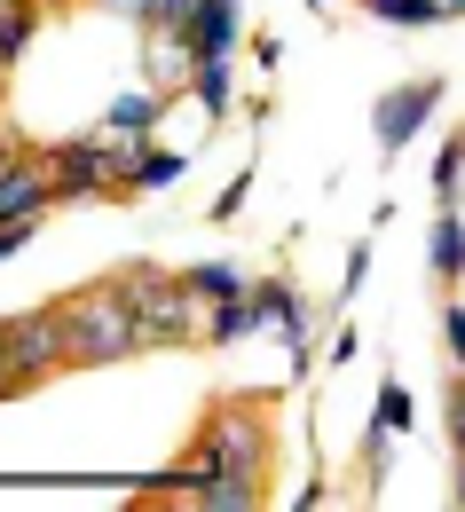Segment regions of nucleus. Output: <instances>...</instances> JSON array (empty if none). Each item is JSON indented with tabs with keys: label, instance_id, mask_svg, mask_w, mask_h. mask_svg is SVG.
Returning <instances> with one entry per match:
<instances>
[{
	"label": "nucleus",
	"instance_id": "aec40b11",
	"mask_svg": "<svg viewBox=\"0 0 465 512\" xmlns=\"http://www.w3.org/2000/svg\"><path fill=\"white\" fill-rule=\"evenodd\" d=\"M402 426H410V394L387 379V386H379V434H402Z\"/></svg>",
	"mask_w": 465,
	"mask_h": 512
},
{
	"label": "nucleus",
	"instance_id": "412c9836",
	"mask_svg": "<svg viewBox=\"0 0 465 512\" xmlns=\"http://www.w3.org/2000/svg\"><path fill=\"white\" fill-rule=\"evenodd\" d=\"M158 24L190 32V24H198V0H150V32H158Z\"/></svg>",
	"mask_w": 465,
	"mask_h": 512
},
{
	"label": "nucleus",
	"instance_id": "393cba45",
	"mask_svg": "<svg viewBox=\"0 0 465 512\" xmlns=\"http://www.w3.org/2000/svg\"><path fill=\"white\" fill-rule=\"evenodd\" d=\"M245 190H253V182H229V190L213 197V221H229V213H237V205H245Z\"/></svg>",
	"mask_w": 465,
	"mask_h": 512
},
{
	"label": "nucleus",
	"instance_id": "5701e85b",
	"mask_svg": "<svg viewBox=\"0 0 465 512\" xmlns=\"http://www.w3.org/2000/svg\"><path fill=\"white\" fill-rule=\"evenodd\" d=\"M32 229H40V221H0V260L24 253V237H32Z\"/></svg>",
	"mask_w": 465,
	"mask_h": 512
},
{
	"label": "nucleus",
	"instance_id": "a211bd4d",
	"mask_svg": "<svg viewBox=\"0 0 465 512\" xmlns=\"http://www.w3.org/2000/svg\"><path fill=\"white\" fill-rule=\"evenodd\" d=\"M363 8H371L379 24H418V32H426V24H442L450 0H363Z\"/></svg>",
	"mask_w": 465,
	"mask_h": 512
},
{
	"label": "nucleus",
	"instance_id": "f257e3e1",
	"mask_svg": "<svg viewBox=\"0 0 465 512\" xmlns=\"http://www.w3.org/2000/svg\"><path fill=\"white\" fill-rule=\"evenodd\" d=\"M111 284L127 292L134 323H142V347H190V339H205L198 292H190L182 276H166L158 260H134V268H119V276H111Z\"/></svg>",
	"mask_w": 465,
	"mask_h": 512
},
{
	"label": "nucleus",
	"instance_id": "f3484780",
	"mask_svg": "<svg viewBox=\"0 0 465 512\" xmlns=\"http://www.w3.org/2000/svg\"><path fill=\"white\" fill-rule=\"evenodd\" d=\"M434 276H442V284H458V276H465V221H458V213L434 221Z\"/></svg>",
	"mask_w": 465,
	"mask_h": 512
},
{
	"label": "nucleus",
	"instance_id": "9b49d317",
	"mask_svg": "<svg viewBox=\"0 0 465 512\" xmlns=\"http://www.w3.org/2000/svg\"><path fill=\"white\" fill-rule=\"evenodd\" d=\"M261 300H253V292H237V300H213V316H205V339H213V347H229V339H253V331H261Z\"/></svg>",
	"mask_w": 465,
	"mask_h": 512
},
{
	"label": "nucleus",
	"instance_id": "a878e982",
	"mask_svg": "<svg viewBox=\"0 0 465 512\" xmlns=\"http://www.w3.org/2000/svg\"><path fill=\"white\" fill-rule=\"evenodd\" d=\"M103 8H111V16H127V24H142V32H150V0H103Z\"/></svg>",
	"mask_w": 465,
	"mask_h": 512
},
{
	"label": "nucleus",
	"instance_id": "6e6552de",
	"mask_svg": "<svg viewBox=\"0 0 465 512\" xmlns=\"http://www.w3.org/2000/svg\"><path fill=\"white\" fill-rule=\"evenodd\" d=\"M190 79H198V40L174 32V24H158V32H150V87H158V95H182Z\"/></svg>",
	"mask_w": 465,
	"mask_h": 512
},
{
	"label": "nucleus",
	"instance_id": "0eeeda50",
	"mask_svg": "<svg viewBox=\"0 0 465 512\" xmlns=\"http://www.w3.org/2000/svg\"><path fill=\"white\" fill-rule=\"evenodd\" d=\"M434 103H442V79H410V87H395V95L379 103V119H371V134H379V150L395 158L402 142H410V134L426 127V111H434Z\"/></svg>",
	"mask_w": 465,
	"mask_h": 512
},
{
	"label": "nucleus",
	"instance_id": "ddd939ff",
	"mask_svg": "<svg viewBox=\"0 0 465 512\" xmlns=\"http://www.w3.org/2000/svg\"><path fill=\"white\" fill-rule=\"evenodd\" d=\"M190 40H198V56H229L237 48V0H198Z\"/></svg>",
	"mask_w": 465,
	"mask_h": 512
},
{
	"label": "nucleus",
	"instance_id": "dca6fc26",
	"mask_svg": "<svg viewBox=\"0 0 465 512\" xmlns=\"http://www.w3.org/2000/svg\"><path fill=\"white\" fill-rule=\"evenodd\" d=\"M182 284L198 292L205 308H213V300H237V292H253V284H245V268H229V260H198V268H182Z\"/></svg>",
	"mask_w": 465,
	"mask_h": 512
},
{
	"label": "nucleus",
	"instance_id": "4468645a",
	"mask_svg": "<svg viewBox=\"0 0 465 512\" xmlns=\"http://www.w3.org/2000/svg\"><path fill=\"white\" fill-rule=\"evenodd\" d=\"M32 32H40V0H0V64H24Z\"/></svg>",
	"mask_w": 465,
	"mask_h": 512
},
{
	"label": "nucleus",
	"instance_id": "f03ea898",
	"mask_svg": "<svg viewBox=\"0 0 465 512\" xmlns=\"http://www.w3.org/2000/svg\"><path fill=\"white\" fill-rule=\"evenodd\" d=\"M205 473H237V481H261L268 473V426H261L253 402H221L174 481H205Z\"/></svg>",
	"mask_w": 465,
	"mask_h": 512
},
{
	"label": "nucleus",
	"instance_id": "c85d7f7f",
	"mask_svg": "<svg viewBox=\"0 0 465 512\" xmlns=\"http://www.w3.org/2000/svg\"><path fill=\"white\" fill-rule=\"evenodd\" d=\"M450 8H465V0H450Z\"/></svg>",
	"mask_w": 465,
	"mask_h": 512
},
{
	"label": "nucleus",
	"instance_id": "4be33fe9",
	"mask_svg": "<svg viewBox=\"0 0 465 512\" xmlns=\"http://www.w3.org/2000/svg\"><path fill=\"white\" fill-rule=\"evenodd\" d=\"M442 339H450V363H465V300H450V316H442Z\"/></svg>",
	"mask_w": 465,
	"mask_h": 512
},
{
	"label": "nucleus",
	"instance_id": "cd10ccee",
	"mask_svg": "<svg viewBox=\"0 0 465 512\" xmlns=\"http://www.w3.org/2000/svg\"><path fill=\"white\" fill-rule=\"evenodd\" d=\"M40 8H56V0H40Z\"/></svg>",
	"mask_w": 465,
	"mask_h": 512
},
{
	"label": "nucleus",
	"instance_id": "6ab92c4d",
	"mask_svg": "<svg viewBox=\"0 0 465 512\" xmlns=\"http://www.w3.org/2000/svg\"><path fill=\"white\" fill-rule=\"evenodd\" d=\"M434 190H442V205H458V190H465V142H450V150L434 158Z\"/></svg>",
	"mask_w": 465,
	"mask_h": 512
},
{
	"label": "nucleus",
	"instance_id": "1a4fd4ad",
	"mask_svg": "<svg viewBox=\"0 0 465 512\" xmlns=\"http://www.w3.org/2000/svg\"><path fill=\"white\" fill-rule=\"evenodd\" d=\"M253 300H261L268 331L292 347V371H300V363H308V308H300V292H292V284H261Z\"/></svg>",
	"mask_w": 465,
	"mask_h": 512
},
{
	"label": "nucleus",
	"instance_id": "39448f33",
	"mask_svg": "<svg viewBox=\"0 0 465 512\" xmlns=\"http://www.w3.org/2000/svg\"><path fill=\"white\" fill-rule=\"evenodd\" d=\"M48 174H56V205H79V197H103L119 174H127V142L119 134H79V142H56L48 150Z\"/></svg>",
	"mask_w": 465,
	"mask_h": 512
},
{
	"label": "nucleus",
	"instance_id": "9d476101",
	"mask_svg": "<svg viewBox=\"0 0 465 512\" xmlns=\"http://www.w3.org/2000/svg\"><path fill=\"white\" fill-rule=\"evenodd\" d=\"M158 111H166V103H158V87H127V95L103 111V134H119V142H142V134L158 127Z\"/></svg>",
	"mask_w": 465,
	"mask_h": 512
},
{
	"label": "nucleus",
	"instance_id": "20e7f679",
	"mask_svg": "<svg viewBox=\"0 0 465 512\" xmlns=\"http://www.w3.org/2000/svg\"><path fill=\"white\" fill-rule=\"evenodd\" d=\"M0 355L16 386H40L71 371V347H64V308H24V316H0Z\"/></svg>",
	"mask_w": 465,
	"mask_h": 512
},
{
	"label": "nucleus",
	"instance_id": "b1692460",
	"mask_svg": "<svg viewBox=\"0 0 465 512\" xmlns=\"http://www.w3.org/2000/svg\"><path fill=\"white\" fill-rule=\"evenodd\" d=\"M450 434H458V457H465V371H458V386H450Z\"/></svg>",
	"mask_w": 465,
	"mask_h": 512
},
{
	"label": "nucleus",
	"instance_id": "423d86ee",
	"mask_svg": "<svg viewBox=\"0 0 465 512\" xmlns=\"http://www.w3.org/2000/svg\"><path fill=\"white\" fill-rule=\"evenodd\" d=\"M56 205V174H48V150H16L0 166V221H48Z\"/></svg>",
	"mask_w": 465,
	"mask_h": 512
},
{
	"label": "nucleus",
	"instance_id": "7c9ffc66",
	"mask_svg": "<svg viewBox=\"0 0 465 512\" xmlns=\"http://www.w3.org/2000/svg\"><path fill=\"white\" fill-rule=\"evenodd\" d=\"M458 142H465V134H458Z\"/></svg>",
	"mask_w": 465,
	"mask_h": 512
},
{
	"label": "nucleus",
	"instance_id": "bb28decb",
	"mask_svg": "<svg viewBox=\"0 0 465 512\" xmlns=\"http://www.w3.org/2000/svg\"><path fill=\"white\" fill-rule=\"evenodd\" d=\"M458 505H465V473H458Z\"/></svg>",
	"mask_w": 465,
	"mask_h": 512
},
{
	"label": "nucleus",
	"instance_id": "7ed1b4c3",
	"mask_svg": "<svg viewBox=\"0 0 465 512\" xmlns=\"http://www.w3.org/2000/svg\"><path fill=\"white\" fill-rule=\"evenodd\" d=\"M64 347H71V363H127L134 347H142V323H134L127 292L119 284L71 292L64 300Z\"/></svg>",
	"mask_w": 465,
	"mask_h": 512
},
{
	"label": "nucleus",
	"instance_id": "f8f14e48",
	"mask_svg": "<svg viewBox=\"0 0 465 512\" xmlns=\"http://www.w3.org/2000/svg\"><path fill=\"white\" fill-rule=\"evenodd\" d=\"M190 95H198L205 119H229V103H237V71H229V56H198V79H190Z\"/></svg>",
	"mask_w": 465,
	"mask_h": 512
},
{
	"label": "nucleus",
	"instance_id": "2eb2a0df",
	"mask_svg": "<svg viewBox=\"0 0 465 512\" xmlns=\"http://www.w3.org/2000/svg\"><path fill=\"white\" fill-rule=\"evenodd\" d=\"M182 166H190L182 150H134V158H127V190H174Z\"/></svg>",
	"mask_w": 465,
	"mask_h": 512
},
{
	"label": "nucleus",
	"instance_id": "c756f323",
	"mask_svg": "<svg viewBox=\"0 0 465 512\" xmlns=\"http://www.w3.org/2000/svg\"><path fill=\"white\" fill-rule=\"evenodd\" d=\"M0 79H8V64H0Z\"/></svg>",
	"mask_w": 465,
	"mask_h": 512
}]
</instances>
